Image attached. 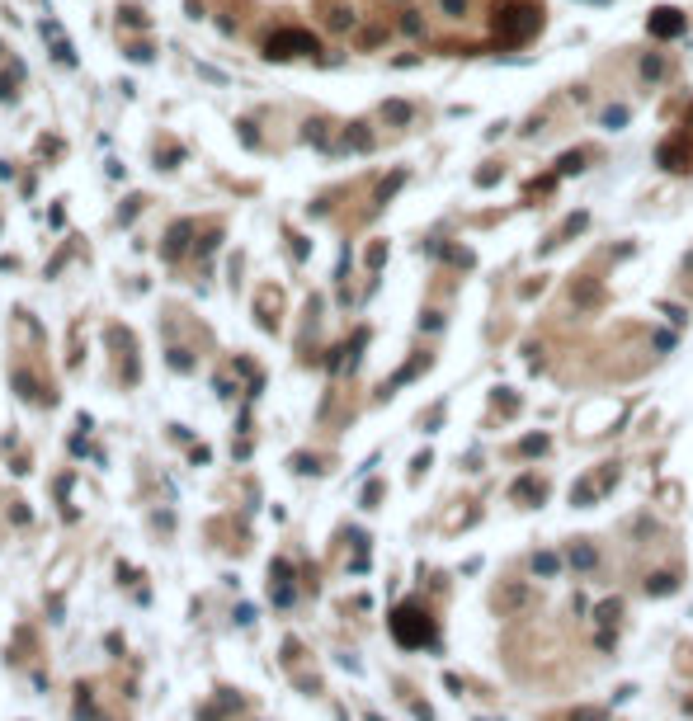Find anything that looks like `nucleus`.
Masks as SVG:
<instances>
[{
	"instance_id": "nucleus-24",
	"label": "nucleus",
	"mask_w": 693,
	"mask_h": 721,
	"mask_svg": "<svg viewBox=\"0 0 693 721\" xmlns=\"http://www.w3.org/2000/svg\"><path fill=\"white\" fill-rule=\"evenodd\" d=\"M142 208H146V198H142V193H132V198L123 203V212H118V222H132L137 212H142Z\"/></svg>"
},
{
	"instance_id": "nucleus-17",
	"label": "nucleus",
	"mask_w": 693,
	"mask_h": 721,
	"mask_svg": "<svg viewBox=\"0 0 693 721\" xmlns=\"http://www.w3.org/2000/svg\"><path fill=\"white\" fill-rule=\"evenodd\" d=\"M580 170H585V151H566L557 160V174H580Z\"/></svg>"
},
{
	"instance_id": "nucleus-30",
	"label": "nucleus",
	"mask_w": 693,
	"mask_h": 721,
	"mask_svg": "<svg viewBox=\"0 0 693 721\" xmlns=\"http://www.w3.org/2000/svg\"><path fill=\"white\" fill-rule=\"evenodd\" d=\"M439 5H443V15H453V19L467 15V0H439Z\"/></svg>"
},
{
	"instance_id": "nucleus-4",
	"label": "nucleus",
	"mask_w": 693,
	"mask_h": 721,
	"mask_svg": "<svg viewBox=\"0 0 693 721\" xmlns=\"http://www.w3.org/2000/svg\"><path fill=\"white\" fill-rule=\"evenodd\" d=\"M684 29H689V19L679 15L675 5H656V10L646 15V33H651V38H665V43H670V38H679Z\"/></svg>"
},
{
	"instance_id": "nucleus-21",
	"label": "nucleus",
	"mask_w": 693,
	"mask_h": 721,
	"mask_svg": "<svg viewBox=\"0 0 693 721\" xmlns=\"http://www.w3.org/2000/svg\"><path fill=\"white\" fill-rule=\"evenodd\" d=\"M519 453H523V457H533V453H547V434H528V439L519 443Z\"/></svg>"
},
{
	"instance_id": "nucleus-6",
	"label": "nucleus",
	"mask_w": 693,
	"mask_h": 721,
	"mask_svg": "<svg viewBox=\"0 0 693 721\" xmlns=\"http://www.w3.org/2000/svg\"><path fill=\"white\" fill-rule=\"evenodd\" d=\"M613 481H618V467H604V471H595V476L576 481V486H571V504H595Z\"/></svg>"
},
{
	"instance_id": "nucleus-14",
	"label": "nucleus",
	"mask_w": 693,
	"mask_h": 721,
	"mask_svg": "<svg viewBox=\"0 0 693 721\" xmlns=\"http://www.w3.org/2000/svg\"><path fill=\"white\" fill-rule=\"evenodd\" d=\"M401 184H406V170H396L392 179H382V184H378V193H373V198H378V208H387V198H392V193H396Z\"/></svg>"
},
{
	"instance_id": "nucleus-20",
	"label": "nucleus",
	"mask_w": 693,
	"mask_h": 721,
	"mask_svg": "<svg viewBox=\"0 0 693 721\" xmlns=\"http://www.w3.org/2000/svg\"><path fill=\"white\" fill-rule=\"evenodd\" d=\"M533 495L542 500V486H538L533 476H523V481H514V500H533Z\"/></svg>"
},
{
	"instance_id": "nucleus-5",
	"label": "nucleus",
	"mask_w": 693,
	"mask_h": 721,
	"mask_svg": "<svg viewBox=\"0 0 693 721\" xmlns=\"http://www.w3.org/2000/svg\"><path fill=\"white\" fill-rule=\"evenodd\" d=\"M495 608H500V618H519V613H528V608H533V585H523V580L500 585Z\"/></svg>"
},
{
	"instance_id": "nucleus-18",
	"label": "nucleus",
	"mask_w": 693,
	"mask_h": 721,
	"mask_svg": "<svg viewBox=\"0 0 693 721\" xmlns=\"http://www.w3.org/2000/svg\"><path fill=\"white\" fill-rule=\"evenodd\" d=\"M557 566H561V556H557V551H538V556H533V570H538V575H557Z\"/></svg>"
},
{
	"instance_id": "nucleus-10",
	"label": "nucleus",
	"mask_w": 693,
	"mask_h": 721,
	"mask_svg": "<svg viewBox=\"0 0 693 721\" xmlns=\"http://www.w3.org/2000/svg\"><path fill=\"white\" fill-rule=\"evenodd\" d=\"M585 222H590V212H576V217H566V226H561V231H557V236L547 241V245H542V255L557 250V245H566V241H571L576 231H585Z\"/></svg>"
},
{
	"instance_id": "nucleus-34",
	"label": "nucleus",
	"mask_w": 693,
	"mask_h": 721,
	"mask_svg": "<svg viewBox=\"0 0 693 721\" xmlns=\"http://www.w3.org/2000/svg\"><path fill=\"white\" fill-rule=\"evenodd\" d=\"M0 57H5V43H0Z\"/></svg>"
},
{
	"instance_id": "nucleus-27",
	"label": "nucleus",
	"mask_w": 693,
	"mask_h": 721,
	"mask_svg": "<svg viewBox=\"0 0 693 721\" xmlns=\"http://www.w3.org/2000/svg\"><path fill=\"white\" fill-rule=\"evenodd\" d=\"M571 566L590 570V566H595V547H576V551H571Z\"/></svg>"
},
{
	"instance_id": "nucleus-31",
	"label": "nucleus",
	"mask_w": 693,
	"mask_h": 721,
	"mask_svg": "<svg viewBox=\"0 0 693 721\" xmlns=\"http://www.w3.org/2000/svg\"><path fill=\"white\" fill-rule=\"evenodd\" d=\"M495 179H500V170H495V165H486V170H476V184H481V189H490Z\"/></svg>"
},
{
	"instance_id": "nucleus-28",
	"label": "nucleus",
	"mask_w": 693,
	"mask_h": 721,
	"mask_svg": "<svg viewBox=\"0 0 693 721\" xmlns=\"http://www.w3.org/2000/svg\"><path fill=\"white\" fill-rule=\"evenodd\" d=\"M170 368H174V373H189V368H193V359L184 354V349H170Z\"/></svg>"
},
{
	"instance_id": "nucleus-33",
	"label": "nucleus",
	"mask_w": 693,
	"mask_h": 721,
	"mask_svg": "<svg viewBox=\"0 0 693 721\" xmlns=\"http://www.w3.org/2000/svg\"><path fill=\"white\" fill-rule=\"evenodd\" d=\"M613 613H618V599H609V604H599V623L609 627V623H613Z\"/></svg>"
},
{
	"instance_id": "nucleus-26",
	"label": "nucleus",
	"mask_w": 693,
	"mask_h": 721,
	"mask_svg": "<svg viewBox=\"0 0 693 721\" xmlns=\"http://www.w3.org/2000/svg\"><path fill=\"white\" fill-rule=\"evenodd\" d=\"M118 19H123L127 29H137V24H146V15L137 10V5H123V10H118Z\"/></svg>"
},
{
	"instance_id": "nucleus-7",
	"label": "nucleus",
	"mask_w": 693,
	"mask_h": 721,
	"mask_svg": "<svg viewBox=\"0 0 693 721\" xmlns=\"http://www.w3.org/2000/svg\"><path fill=\"white\" fill-rule=\"evenodd\" d=\"M656 160H661L665 170H689V146H684V137H670V141H661V151H656Z\"/></svg>"
},
{
	"instance_id": "nucleus-3",
	"label": "nucleus",
	"mask_w": 693,
	"mask_h": 721,
	"mask_svg": "<svg viewBox=\"0 0 693 721\" xmlns=\"http://www.w3.org/2000/svg\"><path fill=\"white\" fill-rule=\"evenodd\" d=\"M392 637L401 646H425V642H434V627H429V618L420 608H396L392 613Z\"/></svg>"
},
{
	"instance_id": "nucleus-16",
	"label": "nucleus",
	"mask_w": 693,
	"mask_h": 721,
	"mask_svg": "<svg viewBox=\"0 0 693 721\" xmlns=\"http://www.w3.org/2000/svg\"><path fill=\"white\" fill-rule=\"evenodd\" d=\"M675 589H679L675 575H651V580H646V594H656V599H661V594H675Z\"/></svg>"
},
{
	"instance_id": "nucleus-19",
	"label": "nucleus",
	"mask_w": 693,
	"mask_h": 721,
	"mask_svg": "<svg viewBox=\"0 0 693 721\" xmlns=\"http://www.w3.org/2000/svg\"><path fill=\"white\" fill-rule=\"evenodd\" d=\"M179 160H184V151H179V146H160V151H156V170H174Z\"/></svg>"
},
{
	"instance_id": "nucleus-15",
	"label": "nucleus",
	"mask_w": 693,
	"mask_h": 721,
	"mask_svg": "<svg viewBox=\"0 0 693 721\" xmlns=\"http://www.w3.org/2000/svg\"><path fill=\"white\" fill-rule=\"evenodd\" d=\"M52 62L76 66V47H71V38H52Z\"/></svg>"
},
{
	"instance_id": "nucleus-23",
	"label": "nucleus",
	"mask_w": 693,
	"mask_h": 721,
	"mask_svg": "<svg viewBox=\"0 0 693 721\" xmlns=\"http://www.w3.org/2000/svg\"><path fill=\"white\" fill-rule=\"evenodd\" d=\"M571 298L580 302V307H595V302H599V288H595V283H580V288H576Z\"/></svg>"
},
{
	"instance_id": "nucleus-11",
	"label": "nucleus",
	"mask_w": 693,
	"mask_h": 721,
	"mask_svg": "<svg viewBox=\"0 0 693 721\" xmlns=\"http://www.w3.org/2000/svg\"><path fill=\"white\" fill-rule=\"evenodd\" d=\"M382 118H387V123H396V127H406L410 118H415V109H410L406 99H387V104H382Z\"/></svg>"
},
{
	"instance_id": "nucleus-8",
	"label": "nucleus",
	"mask_w": 693,
	"mask_h": 721,
	"mask_svg": "<svg viewBox=\"0 0 693 721\" xmlns=\"http://www.w3.org/2000/svg\"><path fill=\"white\" fill-rule=\"evenodd\" d=\"M189 236H193V222H174L170 231H165V245H160V250H165V260H174V255L189 250Z\"/></svg>"
},
{
	"instance_id": "nucleus-2",
	"label": "nucleus",
	"mask_w": 693,
	"mask_h": 721,
	"mask_svg": "<svg viewBox=\"0 0 693 721\" xmlns=\"http://www.w3.org/2000/svg\"><path fill=\"white\" fill-rule=\"evenodd\" d=\"M316 33L307 29H279V33H269L265 38V57L269 62H293V57H307V52H316Z\"/></svg>"
},
{
	"instance_id": "nucleus-1",
	"label": "nucleus",
	"mask_w": 693,
	"mask_h": 721,
	"mask_svg": "<svg viewBox=\"0 0 693 721\" xmlns=\"http://www.w3.org/2000/svg\"><path fill=\"white\" fill-rule=\"evenodd\" d=\"M538 29H542V10L528 5V0L495 5V15H490V33H495V43H500V47H523Z\"/></svg>"
},
{
	"instance_id": "nucleus-12",
	"label": "nucleus",
	"mask_w": 693,
	"mask_h": 721,
	"mask_svg": "<svg viewBox=\"0 0 693 721\" xmlns=\"http://www.w3.org/2000/svg\"><path fill=\"white\" fill-rule=\"evenodd\" d=\"M345 146L349 151H373V132L363 123H349V132H345Z\"/></svg>"
},
{
	"instance_id": "nucleus-22",
	"label": "nucleus",
	"mask_w": 693,
	"mask_h": 721,
	"mask_svg": "<svg viewBox=\"0 0 693 721\" xmlns=\"http://www.w3.org/2000/svg\"><path fill=\"white\" fill-rule=\"evenodd\" d=\"M127 62H151L156 52H151V43H127V52H123Z\"/></svg>"
},
{
	"instance_id": "nucleus-9",
	"label": "nucleus",
	"mask_w": 693,
	"mask_h": 721,
	"mask_svg": "<svg viewBox=\"0 0 693 721\" xmlns=\"http://www.w3.org/2000/svg\"><path fill=\"white\" fill-rule=\"evenodd\" d=\"M19 80H24V66L19 62H10L5 71H0V104H10V99L19 94Z\"/></svg>"
},
{
	"instance_id": "nucleus-25",
	"label": "nucleus",
	"mask_w": 693,
	"mask_h": 721,
	"mask_svg": "<svg viewBox=\"0 0 693 721\" xmlns=\"http://www.w3.org/2000/svg\"><path fill=\"white\" fill-rule=\"evenodd\" d=\"M642 76L646 80H661L665 76V62H661V57H642Z\"/></svg>"
},
{
	"instance_id": "nucleus-29",
	"label": "nucleus",
	"mask_w": 693,
	"mask_h": 721,
	"mask_svg": "<svg viewBox=\"0 0 693 721\" xmlns=\"http://www.w3.org/2000/svg\"><path fill=\"white\" fill-rule=\"evenodd\" d=\"M217 245H222V231H208L203 241H198V255H212Z\"/></svg>"
},
{
	"instance_id": "nucleus-32",
	"label": "nucleus",
	"mask_w": 693,
	"mask_h": 721,
	"mask_svg": "<svg viewBox=\"0 0 693 721\" xmlns=\"http://www.w3.org/2000/svg\"><path fill=\"white\" fill-rule=\"evenodd\" d=\"M382 260H387V245H382V241H378V245L368 250V269H382Z\"/></svg>"
},
{
	"instance_id": "nucleus-13",
	"label": "nucleus",
	"mask_w": 693,
	"mask_h": 721,
	"mask_svg": "<svg viewBox=\"0 0 693 721\" xmlns=\"http://www.w3.org/2000/svg\"><path fill=\"white\" fill-rule=\"evenodd\" d=\"M628 118H632V109H628V104H609V109H604V127H609V132H618V127H628Z\"/></svg>"
}]
</instances>
